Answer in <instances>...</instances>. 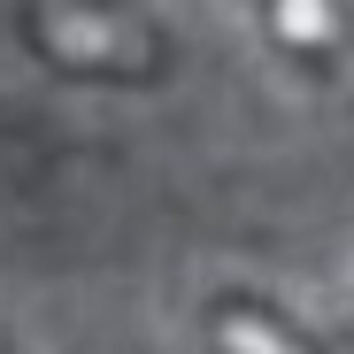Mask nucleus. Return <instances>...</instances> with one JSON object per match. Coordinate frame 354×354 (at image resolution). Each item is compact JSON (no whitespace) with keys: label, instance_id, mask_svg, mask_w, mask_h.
Here are the masks:
<instances>
[{"label":"nucleus","instance_id":"nucleus-1","mask_svg":"<svg viewBox=\"0 0 354 354\" xmlns=\"http://www.w3.org/2000/svg\"><path fill=\"white\" fill-rule=\"evenodd\" d=\"M24 46L62 77L100 85H154L169 70V31L139 0H24L16 8Z\"/></svg>","mask_w":354,"mask_h":354},{"label":"nucleus","instance_id":"nucleus-2","mask_svg":"<svg viewBox=\"0 0 354 354\" xmlns=\"http://www.w3.org/2000/svg\"><path fill=\"white\" fill-rule=\"evenodd\" d=\"M247 8L308 77H324L339 100H354V8L346 0H247Z\"/></svg>","mask_w":354,"mask_h":354},{"label":"nucleus","instance_id":"nucleus-3","mask_svg":"<svg viewBox=\"0 0 354 354\" xmlns=\"http://www.w3.org/2000/svg\"><path fill=\"white\" fill-rule=\"evenodd\" d=\"M201 339H208V354H316L270 301H254V292H216L201 308Z\"/></svg>","mask_w":354,"mask_h":354},{"label":"nucleus","instance_id":"nucleus-4","mask_svg":"<svg viewBox=\"0 0 354 354\" xmlns=\"http://www.w3.org/2000/svg\"><path fill=\"white\" fill-rule=\"evenodd\" d=\"M0 354H8V339H0Z\"/></svg>","mask_w":354,"mask_h":354}]
</instances>
